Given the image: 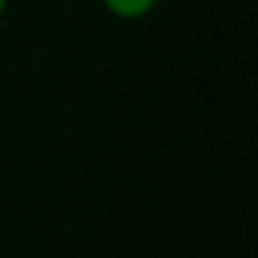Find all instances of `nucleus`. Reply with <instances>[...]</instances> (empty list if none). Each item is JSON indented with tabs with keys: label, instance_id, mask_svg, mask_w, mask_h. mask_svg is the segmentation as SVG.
<instances>
[{
	"label": "nucleus",
	"instance_id": "obj_2",
	"mask_svg": "<svg viewBox=\"0 0 258 258\" xmlns=\"http://www.w3.org/2000/svg\"><path fill=\"white\" fill-rule=\"evenodd\" d=\"M7 7H10V0H0V19L7 16Z\"/></svg>",
	"mask_w": 258,
	"mask_h": 258
},
{
	"label": "nucleus",
	"instance_id": "obj_1",
	"mask_svg": "<svg viewBox=\"0 0 258 258\" xmlns=\"http://www.w3.org/2000/svg\"><path fill=\"white\" fill-rule=\"evenodd\" d=\"M161 0H100V7L118 22H143L158 10Z\"/></svg>",
	"mask_w": 258,
	"mask_h": 258
}]
</instances>
